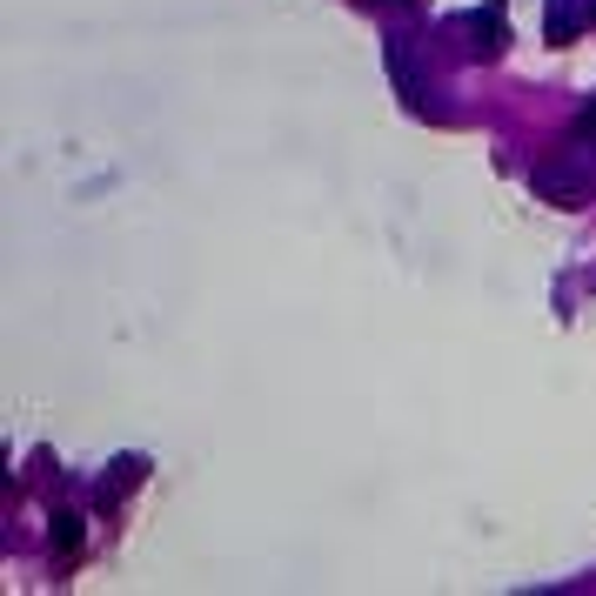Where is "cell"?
<instances>
[{
	"label": "cell",
	"mask_w": 596,
	"mask_h": 596,
	"mask_svg": "<svg viewBox=\"0 0 596 596\" xmlns=\"http://www.w3.org/2000/svg\"><path fill=\"white\" fill-rule=\"evenodd\" d=\"M536 195H550V201H563V208H576V201H583V181H576L570 168H543V175H536Z\"/></svg>",
	"instance_id": "obj_1"
},
{
	"label": "cell",
	"mask_w": 596,
	"mask_h": 596,
	"mask_svg": "<svg viewBox=\"0 0 596 596\" xmlns=\"http://www.w3.org/2000/svg\"><path fill=\"white\" fill-rule=\"evenodd\" d=\"M469 34H476L483 54H496V47H503V14H496V7H489V14H469Z\"/></svg>",
	"instance_id": "obj_2"
}]
</instances>
